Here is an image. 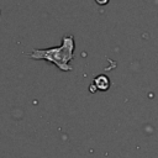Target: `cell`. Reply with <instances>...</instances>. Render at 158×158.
Here are the masks:
<instances>
[{"mask_svg": "<svg viewBox=\"0 0 158 158\" xmlns=\"http://www.w3.org/2000/svg\"><path fill=\"white\" fill-rule=\"evenodd\" d=\"M74 36L73 35H65L62 38L60 46L52 47V48H42V49H33L31 53H28V57L37 60H46L52 64H54L58 69L63 72L72 70V65L69 64L70 60L74 57Z\"/></svg>", "mask_w": 158, "mask_h": 158, "instance_id": "obj_1", "label": "cell"}, {"mask_svg": "<svg viewBox=\"0 0 158 158\" xmlns=\"http://www.w3.org/2000/svg\"><path fill=\"white\" fill-rule=\"evenodd\" d=\"M95 2L99 4V5H105V4L109 2V0H95Z\"/></svg>", "mask_w": 158, "mask_h": 158, "instance_id": "obj_3", "label": "cell"}, {"mask_svg": "<svg viewBox=\"0 0 158 158\" xmlns=\"http://www.w3.org/2000/svg\"><path fill=\"white\" fill-rule=\"evenodd\" d=\"M94 85L96 86V89L99 90H107L109 86H110V80L106 75H98L95 79H94Z\"/></svg>", "mask_w": 158, "mask_h": 158, "instance_id": "obj_2", "label": "cell"}]
</instances>
